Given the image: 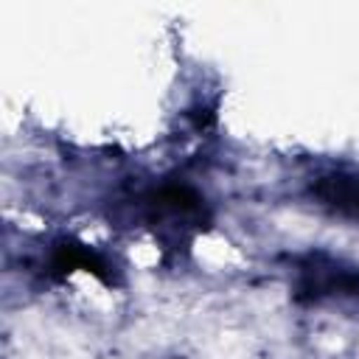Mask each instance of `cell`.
<instances>
[{"label":"cell","mask_w":359,"mask_h":359,"mask_svg":"<svg viewBox=\"0 0 359 359\" xmlns=\"http://www.w3.org/2000/svg\"><path fill=\"white\" fill-rule=\"evenodd\" d=\"M143 224L165 250H188L191 241L208 230L210 208L205 196L185 182H163L140 196Z\"/></svg>","instance_id":"1"},{"label":"cell","mask_w":359,"mask_h":359,"mask_svg":"<svg viewBox=\"0 0 359 359\" xmlns=\"http://www.w3.org/2000/svg\"><path fill=\"white\" fill-rule=\"evenodd\" d=\"M289 289L297 306L359 303V266L323 250L292 255Z\"/></svg>","instance_id":"2"},{"label":"cell","mask_w":359,"mask_h":359,"mask_svg":"<svg viewBox=\"0 0 359 359\" xmlns=\"http://www.w3.org/2000/svg\"><path fill=\"white\" fill-rule=\"evenodd\" d=\"M90 272L93 278H98L101 283H115V264L98 252L95 247L84 244V241H76V238H62L50 247L48 252V275L53 278H65L70 272Z\"/></svg>","instance_id":"3"},{"label":"cell","mask_w":359,"mask_h":359,"mask_svg":"<svg viewBox=\"0 0 359 359\" xmlns=\"http://www.w3.org/2000/svg\"><path fill=\"white\" fill-rule=\"evenodd\" d=\"M309 194L323 210L359 224V171H325L311 180Z\"/></svg>","instance_id":"4"}]
</instances>
